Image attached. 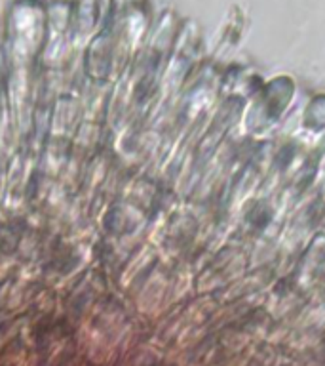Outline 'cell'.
<instances>
[]
</instances>
